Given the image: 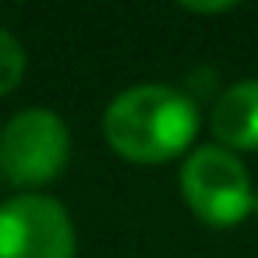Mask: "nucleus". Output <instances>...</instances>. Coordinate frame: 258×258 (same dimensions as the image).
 I'll return each mask as SVG.
<instances>
[{"label":"nucleus","instance_id":"obj_3","mask_svg":"<svg viewBox=\"0 0 258 258\" xmlns=\"http://www.w3.org/2000/svg\"><path fill=\"white\" fill-rule=\"evenodd\" d=\"M68 127L53 110H22L0 131V177L15 187H39L68 163Z\"/></svg>","mask_w":258,"mask_h":258},{"label":"nucleus","instance_id":"obj_7","mask_svg":"<svg viewBox=\"0 0 258 258\" xmlns=\"http://www.w3.org/2000/svg\"><path fill=\"white\" fill-rule=\"evenodd\" d=\"M254 212H258V195H254Z\"/></svg>","mask_w":258,"mask_h":258},{"label":"nucleus","instance_id":"obj_4","mask_svg":"<svg viewBox=\"0 0 258 258\" xmlns=\"http://www.w3.org/2000/svg\"><path fill=\"white\" fill-rule=\"evenodd\" d=\"M0 258H75V226L60 202L18 195L0 205Z\"/></svg>","mask_w":258,"mask_h":258},{"label":"nucleus","instance_id":"obj_6","mask_svg":"<svg viewBox=\"0 0 258 258\" xmlns=\"http://www.w3.org/2000/svg\"><path fill=\"white\" fill-rule=\"evenodd\" d=\"M22 75H25V50L8 29H0V96L11 92L22 82Z\"/></svg>","mask_w":258,"mask_h":258},{"label":"nucleus","instance_id":"obj_1","mask_svg":"<svg viewBox=\"0 0 258 258\" xmlns=\"http://www.w3.org/2000/svg\"><path fill=\"white\" fill-rule=\"evenodd\" d=\"M198 124L195 99L170 85H135L120 92L103 117L106 142L131 163H166L180 156L195 142Z\"/></svg>","mask_w":258,"mask_h":258},{"label":"nucleus","instance_id":"obj_2","mask_svg":"<svg viewBox=\"0 0 258 258\" xmlns=\"http://www.w3.org/2000/svg\"><path fill=\"white\" fill-rule=\"evenodd\" d=\"M180 191L191 212L209 226H233L254 209L244 163L223 145H202L180 170Z\"/></svg>","mask_w":258,"mask_h":258},{"label":"nucleus","instance_id":"obj_5","mask_svg":"<svg viewBox=\"0 0 258 258\" xmlns=\"http://www.w3.org/2000/svg\"><path fill=\"white\" fill-rule=\"evenodd\" d=\"M212 135L223 142V149H258V78L230 85L212 113H209Z\"/></svg>","mask_w":258,"mask_h":258}]
</instances>
